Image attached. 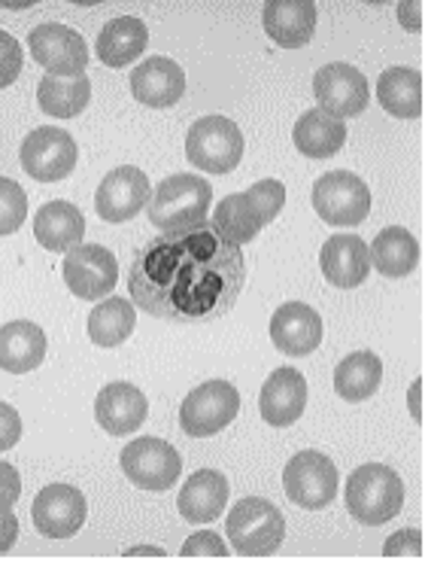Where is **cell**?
Masks as SVG:
<instances>
[{
  "instance_id": "cell-10",
  "label": "cell",
  "mask_w": 428,
  "mask_h": 563,
  "mask_svg": "<svg viewBox=\"0 0 428 563\" xmlns=\"http://www.w3.org/2000/svg\"><path fill=\"white\" fill-rule=\"evenodd\" d=\"M22 168L27 177H34L40 184H58L74 174L77 168V141L65 132V129H53V125H43L34 129L22 141Z\"/></svg>"
},
{
  "instance_id": "cell-31",
  "label": "cell",
  "mask_w": 428,
  "mask_h": 563,
  "mask_svg": "<svg viewBox=\"0 0 428 563\" xmlns=\"http://www.w3.org/2000/svg\"><path fill=\"white\" fill-rule=\"evenodd\" d=\"M91 101V82L89 77L82 74V77H46L40 79L37 86V104L43 113H49V117L58 119H74L79 117Z\"/></svg>"
},
{
  "instance_id": "cell-23",
  "label": "cell",
  "mask_w": 428,
  "mask_h": 563,
  "mask_svg": "<svg viewBox=\"0 0 428 563\" xmlns=\"http://www.w3.org/2000/svg\"><path fill=\"white\" fill-rule=\"evenodd\" d=\"M82 235H86V217L70 201H46L34 213V238L40 247L67 253L82 244Z\"/></svg>"
},
{
  "instance_id": "cell-36",
  "label": "cell",
  "mask_w": 428,
  "mask_h": 563,
  "mask_svg": "<svg viewBox=\"0 0 428 563\" xmlns=\"http://www.w3.org/2000/svg\"><path fill=\"white\" fill-rule=\"evenodd\" d=\"M180 554L182 558H228L232 551L225 549V542H222L219 533L201 530V533H195V537H189L182 542Z\"/></svg>"
},
{
  "instance_id": "cell-29",
  "label": "cell",
  "mask_w": 428,
  "mask_h": 563,
  "mask_svg": "<svg viewBox=\"0 0 428 563\" xmlns=\"http://www.w3.org/2000/svg\"><path fill=\"white\" fill-rule=\"evenodd\" d=\"M383 380V363L371 351H356L343 356L335 368V390L347 402H364L380 390Z\"/></svg>"
},
{
  "instance_id": "cell-1",
  "label": "cell",
  "mask_w": 428,
  "mask_h": 563,
  "mask_svg": "<svg viewBox=\"0 0 428 563\" xmlns=\"http://www.w3.org/2000/svg\"><path fill=\"white\" fill-rule=\"evenodd\" d=\"M244 284V250L225 241L213 223L153 238L128 272L131 301L168 323L219 320L240 299Z\"/></svg>"
},
{
  "instance_id": "cell-22",
  "label": "cell",
  "mask_w": 428,
  "mask_h": 563,
  "mask_svg": "<svg viewBox=\"0 0 428 563\" xmlns=\"http://www.w3.org/2000/svg\"><path fill=\"white\" fill-rule=\"evenodd\" d=\"M228 503V478L216 470H198L177 497V509L189 525H210L216 521Z\"/></svg>"
},
{
  "instance_id": "cell-6",
  "label": "cell",
  "mask_w": 428,
  "mask_h": 563,
  "mask_svg": "<svg viewBox=\"0 0 428 563\" xmlns=\"http://www.w3.org/2000/svg\"><path fill=\"white\" fill-rule=\"evenodd\" d=\"M240 411V394L232 380H204L182 399L180 427L192 439H210L222 432Z\"/></svg>"
},
{
  "instance_id": "cell-43",
  "label": "cell",
  "mask_w": 428,
  "mask_h": 563,
  "mask_svg": "<svg viewBox=\"0 0 428 563\" xmlns=\"http://www.w3.org/2000/svg\"><path fill=\"white\" fill-rule=\"evenodd\" d=\"M125 558H168V551L153 549V545H140V549H128Z\"/></svg>"
},
{
  "instance_id": "cell-12",
  "label": "cell",
  "mask_w": 428,
  "mask_h": 563,
  "mask_svg": "<svg viewBox=\"0 0 428 563\" xmlns=\"http://www.w3.org/2000/svg\"><path fill=\"white\" fill-rule=\"evenodd\" d=\"M61 275L77 299L98 301L110 296L119 284V263L101 244H77L74 250H67Z\"/></svg>"
},
{
  "instance_id": "cell-7",
  "label": "cell",
  "mask_w": 428,
  "mask_h": 563,
  "mask_svg": "<svg viewBox=\"0 0 428 563\" xmlns=\"http://www.w3.org/2000/svg\"><path fill=\"white\" fill-rule=\"evenodd\" d=\"M313 210L328 225H359L371 213V189L352 170H328L313 184Z\"/></svg>"
},
{
  "instance_id": "cell-26",
  "label": "cell",
  "mask_w": 428,
  "mask_h": 563,
  "mask_svg": "<svg viewBox=\"0 0 428 563\" xmlns=\"http://www.w3.org/2000/svg\"><path fill=\"white\" fill-rule=\"evenodd\" d=\"M295 146L301 156L307 158H331L338 156L347 144V125L343 119H335L323 110H307L295 122Z\"/></svg>"
},
{
  "instance_id": "cell-41",
  "label": "cell",
  "mask_w": 428,
  "mask_h": 563,
  "mask_svg": "<svg viewBox=\"0 0 428 563\" xmlns=\"http://www.w3.org/2000/svg\"><path fill=\"white\" fill-rule=\"evenodd\" d=\"M419 10H423L419 3H402V7H398V13H402V25L407 27V31H419V27H423V22L414 19V13H419Z\"/></svg>"
},
{
  "instance_id": "cell-30",
  "label": "cell",
  "mask_w": 428,
  "mask_h": 563,
  "mask_svg": "<svg viewBox=\"0 0 428 563\" xmlns=\"http://www.w3.org/2000/svg\"><path fill=\"white\" fill-rule=\"evenodd\" d=\"M137 327V308L122 296H110L89 314V339L98 347H119L131 339Z\"/></svg>"
},
{
  "instance_id": "cell-16",
  "label": "cell",
  "mask_w": 428,
  "mask_h": 563,
  "mask_svg": "<svg viewBox=\"0 0 428 563\" xmlns=\"http://www.w3.org/2000/svg\"><path fill=\"white\" fill-rule=\"evenodd\" d=\"M271 341L285 356H311L323 344V317L304 301H285L271 317Z\"/></svg>"
},
{
  "instance_id": "cell-5",
  "label": "cell",
  "mask_w": 428,
  "mask_h": 563,
  "mask_svg": "<svg viewBox=\"0 0 428 563\" xmlns=\"http://www.w3.org/2000/svg\"><path fill=\"white\" fill-rule=\"evenodd\" d=\"M244 132L225 117H204L185 134V156L198 170L232 174L244 158Z\"/></svg>"
},
{
  "instance_id": "cell-3",
  "label": "cell",
  "mask_w": 428,
  "mask_h": 563,
  "mask_svg": "<svg viewBox=\"0 0 428 563\" xmlns=\"http://www.w3.org/2000/svg\"><path fill=\"white\" fill-rule=\"evenodd\" d=\"M210 201H213V186L204 177L173 174L156 186L146 213H149V223L161 232H185L204 223Z\"/></svg>"
},
{
  "instance_id": "cell-11",
  "label": "cell",
  "mask_w": 428,
  "mask_h": 563,
  "mask_svg": "<svg viewBox=\"0 0 428 563\" xmlns=\"http://www.w3.org/2000/svg\"><path fill=\"white\" fill-rule=\"evenodd\" d=\"M27 46H31V55L49 77H82L86 74V65H89V46L79 31L67 25H58V22H46V25H37L27 37Z\"/></svg>"
},
{
  "instance_id": "cell-32",
  "label": "cell",
  "mask_w": 428,
  "mask_h": 563,
  "mask_svg": "<svg viewBox=\"0 0 428 563\" xmlns=\"http://www.w3.org/2000/svg\"><path fill=\"white\" fill-rule=\"evenodd\" d=\"M213 225L225 241L232 244H249L256 241L261 229H264V220L261 213L256 210V205L249 201L247 192H234V196H225L213 210Z\"/></svg>"
},
{
  "instance_id": "cell-27",
  "label": "cell",
  "mask_w": 428,
  "mask_h": 563,
  "mask_svg": "<svg viewBox=\"0 0 428 563\" xmlns=\"http://www.w3.org/2000/svg\"><path fill=\"white\" fill-rule=\"evenodd\" d=\"M376 98L386 113L398 119L423 117V77L414 67H390L376 79Z\"/></svg>"
},
{
  "instance_id": "cell-33",
  "label": "cell",
  "mask_w": 428,
  "mask_h": 563,
  "mask_svg": "<svg viewBox=\"0 0 428 563\" xmlns=\"http://www.w3.org/2000/svg\"><path fill=\"white\" fill-rule=\"evenodd\" d=\"M27 220V192L22 186L0 177V238L15 235Z\"/></svg>"
},
{
  "instance_id": "cell-17",
  "label": "cell",
  "mask_w": 428,
  "mask_h": 563,
  "mask_svg": "<svg viewBox=\"0 0 428 563\" xmlns=\"http://www.w3.org/2000/svg\"><path fill=\"white\" fill-rule=\"evenodd\" d=\"M307 406V380L299 368L280 366L271 372V378L264 380L259 396V411L264 423H271L277 430L292 427L304 415Z\"/></svg>"
},
{
  "instance_id": "cell-40",
  "label": "cell",
  "mask_w": 428,
  "mask_h": 563,
  "mask_svg": "<svg viewBox=\"0 0 428 563\" xmlns=\"http://www.w3.org/2000/svg\"><path fill=\"white\" fill-rule=\"evenodd\" d=\"M15 539H19V518L13 515V509L0 511V554L13 549Z\"/></svg>"
},
{
  "instance_id": "cell-8",
  "label": "cell",
  "mask_w": 428,
  "mask_h": 563,
  "mask_svg": "<svg viewBox=\"0 0 428 563\" xmlns=\"http://www.w3.org/2000/svg\"><path fill=\"white\" fill-rule=\"evenodd\" d=\"M119 466L134 487L161 494V490H170L173 482L180 478L182 457L180 451L165 439L140 435V439L128 442L125 451L119 454Z\"/></svg>"
},
{
  "instance_id": "cell-42",
  "label": "cell",
  "mask_w": 428,
  "mask_h": 563,
  "mask_svg": "<svg viewBox=\"0 0 428 563\" xmlns=\"http://www.w3.org/2000/svg\"><path fill=\"white\" fill-rule=\"evenodd\" d=\"M419 394H423V380H416L410 387V415L416 418V423H423V406H419Z\"/></svg>"
},
{
  "instance_id": "cell-15",
  "label": "cell",
  "mask_w": 428,
  "mask_h": 563,
  "mask_svg": "<svg viewBox=\"0 0 428 563\" xmlns=\"http://www.w3.org/2000/svg\"><path fill=\"white\" fill-rule=\"evenodd\" d=\"M34 527L43 537L49 539H70L77 537L86 515H89V503L82 497V490L74 485H46L34 499Z\"/></svg>"
},
{
  "instance_id": "cell-9",
  "label": "cell",
  "mask_w": 428,
  "mask_h": 563,
  "mask_svg": "<svg viewBox=\"0 0 428 563\" xmlns=\"http://www.w3.org/2000/svg\"><path fill=\"white\" fill-rule=\"evenodd\" d=\"M285 497L301 509L319 511L328 503H335L340 487L338 466L319 451H301L285 463L283 470Z\"/></svg>"
},
{
  "instance_id": "cell-19",
  "label": "cell",
  "mask_w": 428,
  "mask_h": 563,
  "mask_svg": "<svg viewBox=\"0 0 428 563\" xmlns=\"http://www.w3.org/2000/svg\"><path fill=\"white\" fill-rule=\"evenodd\" d=\"M185 92V74L173 58L149 55L143 65L131 70V95L146 107H173Z\"/></svg>"
},
{
  "instance_id": "cell-21",
  "label": "cell",
  "mask_w": 428,
  "mask_h": 563,
  "mask_svg": "<svg viewBox=\"0 0 428 563\" xmlns=\"http://www.w3.org/2000/svg\"><path fill=\"white\" fill-rule=\"evenodd\" d=\"M316 3L311 0H268L261 10V22L268 37L283 49H301L316 31Z\"/></svg>"
},
{
  "instance_id": "cell-39",
  "label": "cell",
  "mask_w": 428,
  "mask_h": 563,
  "mask_svg": "<svg viewBox=\"0 0 428 563\" xmlns=\"http://www.w3.org/2000/svg\"><path fill=\"white\" fill-rule=\"evenodd\" d=\"M22 439V418L13 406L0 402V451H10Z\"/></svg>"
},
{
  "instance_id": "cell-18",
  "label": "cell",
  "mask_w": 428,
  "mask_h": 563,
  "mask_svg": "<svg viewBox=\"0 0 428 563\" xmlns=\"http://www.w3.org/2000/svg\"><path fill=\"white\" fill-rule=\"evenodd\" d=\"M94 418L110 435H128L146 423L149 402L140 387H134L128 380H113L94 399Z\"/></svg>"
},
{
  "instance_id": "cell-35",
  "label": "cell",
  "mask_w": 428,
  "mask_h": 563,
  "mask_svg": "<svg viewBox=\"0 0 428 563\" xmlns=\"http://www.w3.org/2000/svg\"><path fill=\"white\" fill-rule=\"evenodd\" d=\"M22 65H25V55H22L19 40L7 31H0V89L13 86L22 74Z\"/></svg>"
},
{
  "instance_id": "cell-34",
  "label": "cell",
  "mask_w": 428,
  "mask_h": 563,
  "mask_svg": "<svg viewBox=\"0 0 428 563\" xmlns=\"http://www.w3.org/2000/svg\"><path fill=\"white\" fill-rule=\"evenodd\" d=\"M247 198L256 205L264 225H271L285 205V186L280 180H259L256 186H249Z\"/></svg>"
},
{
  "instance_id": "cell-25",
  "label": "cell",
  "mask_w": 428,
  "mask_h": 563,
  "mask_svg": "<svg viewBox=\"0 0 428 563\" xmlns=\"http://www.w3.org/2000/svg\"><path fill=\"white\" fill-rule=\"evenodd\" d=\"M149 46V27L137 15H119L110 19L101 27V37H98V58L106 67H125L134 65Z\"/></svg>"
},
{
  "instance_id": "cell-28",
  "label": "cell",
  "mask_w": 428,
  "mask_h": 563,
  "mask_svg": "<svg viewBox=\"0 0 428 563\" xmlns=\"http://www.w3.org/2000/svg\"><path fill=\"white\" fill-rule=\"evenodd\" d=\"M368 253H371V265L383 277H407L414 275L419 265V244L402 225L383 229L374 238V244L368 247Z\"/></svg>"
},
{
  "instance_id": "cell-2",
  "label": "cell",
  "mask_w": 428,
  "mask_h": 563,
  "mask_svg": "<svg viewBox=\"0 0 428 563\" xmlns=\"http://www.w3.org/2000/svg\"><path fill=\"white\" fill-rule=\"evenodd\" d=\"M343 499H347V511L359 525H386L402 511V475L386 463H364L347 478Z\"/></svg>"
},
{
  "instance_id": "cell-20",
  "label": "cell",
  "mask_w": 428,
  "mask_h": 563,
  "mask_svg": "<svg viewBox=\"0 0 428 563\" xmlns=\"http://www.w3.org/2000/svg\"><path fill=\"white\" fill-rule=\"evenodd\" d=\"M319 268L340 289L362 287L371 272V253L359 235H331L319 250Z\"/></svg>"
},
{
  "instance_id": "cell-37",
  "label": "cell",
  "mask_w": 428,
  "mask_h": 563,
  "mask_svg": "<svg viewBox=\"0 0 428 563\" xmlns=\"http://www.w3.org/2000/svg\"><path fill=\"white\" fill-rule=\"evenodd\" d=\"M383 554H386V558H423V533L414 530V527L395 533V537L386 539Z\"/></svg>"
},
{
  "instance_id": "cell-38",
  "label": "cell",
  "mask_w": 428,
  "mask_h": 563,
  "mask_svg": "<svg viewBox=\"0 0 428 563\" xmlns=\"http://www.w3.org/2000/svg\"><path fill=\"white\" fill-rule=\"evenodd\" d=\"M19 497H22V478H19L15 466L0 460V511L13 509Z\"/></svg>"
},
{
  "instance_id": "cell-4",
  "label": "cell",
  "mask_w": 428,
  "mask_h": 563,
  "mask_svg": "<svg viewBox=\"0 0 428 563\" xmlns=\"http://www.w3.org/2000/svg\"><path fill=\"white\" fill-rule=\"evenodd\" d=\"M225 533L237 554L244 558H268L283 545L285 518L273 503L261 497H244L234 503L225 518Z\"/></svg>"
},
{
  "instance_id": "cell-14",
  "label": "cell",
  "mask_w": 428,
  "mask_h": 563,
  "mask_svg": "<svg viewBox=\"0 0 428 563\" xmlns=\"http://www.w3.org/2000/svg\"><path fill=\"white\" fill-rule=\"evenodd\" d=\"M149 205V177L134 165L110 170L98 192H94V210L106 223H128Z\"/></svg>"
},
{
  "instance_id": "cell-13",
  "label": "cell",
  "mask_w": 428,
  "mask_h": 563,
  "mask_svg": "<svg viewBox=\"0 0 428 563\" xmlns=\"http://www.w3.org/2000/svg\"><path fill=\"white\" fill-rule=\"evenodd\" d=\"M313 95L319 101V110L335 119H350L362 117L371 101V89H368V79L359 67L343 65H325L316 70L313 77Z\"/></svg>"
},
{
  "instance_id": "cell-24",
  "label": "cell",
  "mask_w": 428,
  "mask_h": 563,
  "mask_svg": "<svg viewBox=\"0 0 428 563\" xmlns=\"http://www.w3.org/2000/svg\"><path fill=\"white\" fill-rule=\"evenodd\" d=\"M46 360V332L31 320H13L0 327V368L10 375H27Z\"/></svg>"
}]
</instances>
